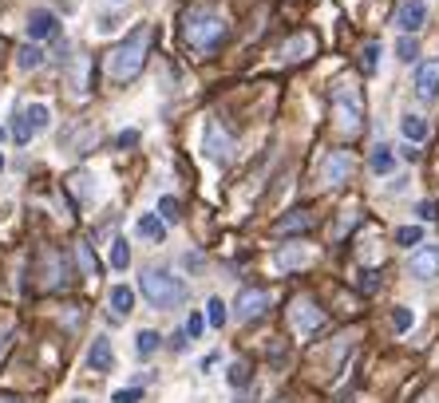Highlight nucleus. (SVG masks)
Listing matches in <instances>:
<instances>
[{
  "label": "nucleus",
  "instance_id": "21",
  "mask_svg": "<svg viewBox=\"0 0 439 403\" xmlns=\"http://www.w3.org/2000/svg\"><path fill=\"white\" fill-rule=\"evenodd\" d=\"M135 348H138V356H143V360H146V356H155V348H158V332L143 328V332H138V344H135Z\"/></svg>",
  "mask_w": 439,
  "mask_h": 403
},
{
  "label": "nucleus",
  "instance_id": "35",
  "mask_svg": "<svg viewBox=\"0 0 439 403\" xmlns=\"http://www.w3.org/2000/svg\"><path fill=\"white\" fill-rule=\"evenodd\" d=\"M186 340H190V336H186V328H178V332L171 336V348H174V352H182V348H186Z\"/></svg>",
  "mask_w": 439,
  "mask_h": 403
},
{
  "label": "nucleus",
  "instance_id": "33",
  "mask_svg": "<svg viewBox=\"0 0 439 403\" xmlns=\"http://www.w3.org/2000/svg\"><path fill=\"white\" fill-rule=\"evenodd\" d=\"M392 325H396V332H408V328H412V312L396 309V312H392Z\"/></svg>",
  "mask_w": 439,
  "mask_h": 403
},
{
  "label": "nucleus",
  "instance_id": "4",
  "mask_svg": "<svg viewBox=\"0 0 439 403\" xmlns=\"http://www.w3.org/2000/svg\"><path fill=\"white\" fill-rule=\"evenodd\" d=\"M333 119L340 123L345 135H360L364 131V103H360V91L353 83H336L333 91Z\"/></svg>",
  "mask_w": 439,
  "mask_h": 403
},
{
  "label": "nucleus",
  "instance_id": "29",
  "mask_svg": "<svg viewBox=\"0 0 439 403\" xmlns=\"http://www.w3.org/2000/svg\"><path fill=\"white\" fill-rule=\"evenodd\" d=\"M79 257H84L87 273H99V261H95V253H91V245H87V241H79Z\"/></svg>",
  "mask_w": 439,
  "mask_h": 403
},
{
  "label": "nucleus",
  "instance_id": "22",
  "mask_svg": "<svg viewBox=\"0 0 439 403\" xmlns=\"http://www.w3.org/2000/svg\"><path fill=\"white\" fill-rule=\"evenodd\" d=\"M44 63V52L36 48V44H28V48H20V68H28V71H36Z\"/></svg>",
  "mask_w": 439,
  "mask_h": 403
},
{
  "label": "nucleus",
  "instance_id": "25",
  "mask_svg": "<svg viewBox=\"0 0 439 403\" xmlns=\"http://www.w3.org/2000/svg\"><path fill=\"white\" fill-rule=\"evenodd\" d=\"M396 241L412 249V245H420V241H423V230H420V225H404V230H396Z\"/></svg>",
  "mask_w": 439,
  "mask_h": 403
},
{
  "label": "nucleus",
  "instance_id": "26",
  "mask_svg": "<svg viewBox=\"0 0 439 403\" xmlns=\"http://www.w3.org/2000/svg\"><path fill=\"white\" fill-rule=\"evenodd\" d=\"M206 320H210L214 328H222V325H226V305H222V297H214V300L206 305Z\"/></svg>",
  "mask_w": 439,
  "mask_h": 403
},
{
  "label": "nucleus",
  "instance_id": "38",
  "mask_svg": "<svg viewBox=\"0 0 439 403\" xmlns=\"http://www.w3.org/2000/svg\"><path fill=\"white\" fill-rule=\"evenodd\" d=\"M0 403H24V399H16V395H0Z\"/></svg>",
  "mask_w": 439,
  "mask_h": 403
},
{
  "label": "nucleus",
  "instance_id": "36",
  "mask_svg": "<svg viewBox=\"0 0 439 403\" xmlns=\"http://www.w3.org/2000/svg\"><path fill=\"white\" fill-rule=\"evenodd\" d=\"M138 143V131H123L119 135V146H135Z\"/></svg>",
  "mask_w": 439,
  "mask_h": 403
},
{
  "label": "nucleus",
  "instance_id": "15",
  "mask_svg": "<svg viewBox=\"0 0 439 403\" xmlns=\"http://www.w3.org/2000/svg\"><path fill=\"white\" fill-rule=\"evenodd\" d=\"M111 309H115V317H131V309H135V292H131L127 285H115L111 289Z\"/></svg>",
  "mask_w": 439,
  "mask_h": 403
},
{
  "label": "nucleus",
  "instance_id": "23",
  "mask_svg": "<svg viewBox=\"0 0 439 403\" xmlns=\"http://www.w3.org/2000/svg\"><path fill=\"white\" fill-rule=\"evenodd\" d=\"M131 265V249H127V241H115V245H111V269H127Z\"/></svg>",
  "mask_w": 439,
  "mask_h": 403
},
{
  "label": "nucleus",
  "instance_id": "3",
  "mask_svg": "<svg viewBox=\"0 0 439 403\" xmlns=\"http://www.w3.org/2000/svg\"><path fill=\"white\" fill-rule=\"evenodd\" d=\"M138 289H143L146 305L151 309H178L182 300H186V285H182V277L166 273V269H146L143 281H138Z\"/></svg>",
  "mask_w": 439,
  "mask_h": 403
},
{
  "label": "nucleus",
  "instance_id": "6",
  "mask_svg": "<svg viewBox=\"0 0 439 403\" xmlns=\"http://www.w3.org/2000/svg\"><path fill=\"white\" fill-rule=\"evenodd\" d=\"M289 317H293V328H297L301 336H313L321 325H325V312H321L309 297H297V300H293V312H289Z\"/></svg>",
  "mask_w": 439,
  "mask_h": 403
},
{
  "label": "nucleus",
  "instance_id": "34",
  "mask_svg": "<svg viewBox=\"0 0 439 403\" xmlns=\"http://www.w3.org/2000/svg\"><path fill=\"white\" fill-rule=\"evenodd\" d=\"M138 399H143V392H138V387H123V392H115L111 403H138Z\"/></svg>",
  "mask_w": 439,
  "mask_h": 403
},
{
  "label": "nucleus",
  "instance_id": "16",
  "mask_svg": "<svg viewBox=\"0 0 439 403\" xmlns=\"http://www.w3.org/2000/svg\"><path fill=\"white\" fill-rule=\"evenodd\" d=\"M309 225H313L309 210H293V218H281V222H277V233H301V230H309Z\"/></svg>",
  "mask_w": 439,
  "mask_h": 403
},
{
  "label": "nucleus",
  "instance_id": "31",
  "mask_svg": "<svg viewBox=\"0 0 439 403\" xmlns=\"http://www.w3.org/2000/svg\"><path fill=\"white\" fill-rule=\"evenodd\" d=\"M182 328H186V336L194 340V336H202V328H206V317H198V312H194V317H190Z\"/></svg>",
  "mask_w": 439,
  "mask_h": 403
},
{
  "label": "nucleus",
  "instance_id": "11",
  "mask_svg": "<svg viewBox=\"0 0 439 403\" xmlns=\"http://www.w3.org/2000/svg\"><path fill=\"white\" fill-rule=\"evenodd\" d=\"M415 95H420L423 103H431L439 95V60H428L415 68Z\"/></svg>",
  "mask_w": 439,
  "mask_h": 403
},
{
  "label": "nucleus",
  "instance_id": "5",
  "mask_svg": "<svg viewBox=\"0 0 439 403\" xmlns=\"http://www.w3.org/2000/svg\"><path fill=\"white\" fill-rule=\"evenodd\" d=\"M48 119H52V111L44 103L28 107L24 115L16 119V127H12V135H16V143H32V135H40V131H48Z\"/></svg>",
  "mask_w": 439,
  "mask_h": 403
},
{
  "label": "nucleus",
  "instance_id": "2",
  "mask_svg": "<svg viewBox=\"0 0 439 403\" xmlns=\"http://www.w3.org/2000/svg\"><path fill=\"white\" fill-rule=\"evenodd\" d=\"M151 40H155L151 24L135 28V32H131L127 40H123L111 56H107V76H111L115 83H127V79H135L138 71H143V63H146V52H151Z\"/></svg>",
  "mask_w": 439,
  "mask_h": 403
},
{
  "label": "nucleus",
  "instance_id": "9",
  "mask_svg": "<svg viewBox=\"0 0 439 403\" xmlns=\"http://www.w3.org/2000/svg\"><path fill=\"white\" fill-rule=\"evenodd\" d=\"M348 174H353V155H348V151H333V155L321 163V182H328V186H340Z\"/></svg>",
  "mask_w": 439,
  "mask_h": 403
},
{
  "label": "nucleus",
  "instance_id": "28",
  "mask_svg": "<svg viewBox=\"0 0 439 403\" xmlns=\"http://www.w3.org/2000/svg\"><path fill=\"white\" fill-rule=\"evenodd\" d=\"M376 56H380V44H368V48H364V56H360L364 76H372V71H376Z\"/></svg>",
  "mask_w": 439,
  "mask_h": 403
},
{
  "label": "nucleus",
  "instance_id": "14",
  "mask_svg": "<svg viewBox=\"0 0 439 403\" xmlns=\"http://www.w3.org/2000/svg\"><path fill=\"white\" fill-rule=\"evenodd\" d=\"M52 32H56V16L48 9H36L32 20H28V36H32V40H48Z\"/></svg>",
  "mask_w": 439,
  "mask_h": 403
},
{
  "label": "nucleus",
  "instance_id": "7",
  "mask_svg": "<svg viewBox=\"0 0 439 403\" xmlns=\"http://www.w3.org/2000/svg\"><path fill=\"white\" fill-rule=\"evenodd\" d=\"M269 309V292L266 289H241L233 300V317L238 320H258Z\"/></svg>",
  "mask_w": 439,
  "mask_h": 403
},
{
  "label": "nucleus",
  "instance_id": "17",
  "mask_svg": "<svg viewBox=\"0 0 439 403\" xmlns=\"http://www.w3.org/2000/svg\"><path fill=\"white\" fill-rule=\"evenodd\" d=\"M400 127H404L408 143H423V138H428V123H423L420 115H404V123H400Z\"/></svg>",
  "mask_w": 439,
  "mask_h": 403
},
{
  "label": "nucleus",
  "instance_id": "42",
  "mask_svg": "<svg viewBox=\"0 0 439 403\" xmlns=\"http://www.w3.org/2000/svg\"><path fill=\"white\" fill-rule=\"evenodd\" d=\"M0 170H4V155H0Z\"/></svg>",
  "mask_w": 439,
  "mask_h": 403
},
{
  "label": "nucleus",
  "instance_id": "37",
  "mask_svg": "<svg viewBox=\"0 0 439 403\" xmlns=\"http://www.w3.org/2000/svg\"><path fill=\"white\" fill-rule=\"evenodd\" d=\"M376 285H380V281H376V273H364V281H360V289H364V292H376Z\"/></svg>",
  "mask_w": 439,
  "mask_h": 403
},
{
  "label": "nucleus",
  "instance_id": "12",
  "mask_svg": "<svg viewBox=\"0 0 439 403\" xmlns=\"http://www.w3.org/2000/svg\"><path fill=\"white\" fill-rule=\"evenodd\" d=\"M412 277L415 281H431L439 273V245H423L420 253H412Z\"/></svg>",
  "mask_w": 439,
  "mask_h": 403
},
{
  "label": "nucleus",
  "instance_id": "8",
  "mask_svg": "<svg viewBox=\"0 0 439 403\" xmlns=\"http://www.w3.org/2000/svg\"><path fill=\"white\" fill-rule=\"evenodd\" d=\"M202 146H206V155L214 158V163H230L233 155V138L226 135L218 123H206V135H202Z\"/></svg>",
  "mask_w": 439,
  "mask_h": 403
},
{
  "label": "nucleus",
  "instance_id": "24",
  "mask_svg": "<svg viewBox=\"0 0 439 403\" xmlns=\"http://www.w3.org/2000/svg\"><path fill=\"white\" fill-rule=\"evenodd\" d=\"M396 56H400L404 63H415V56H420V44H415L412 36H404V40L396 44Z\"/></svg>",
  "mask_w": 439,
  "mask_h": 403
},
{
  "label": "nucleus",
  "instance_id": "1",
  "mask_svg": "<svg viewBox=\"0 0 439 403\" xmlns=\"http://www.w3.org/2000/svg\"><path fill=\"white\" fill-rule=\"evenodd\" d=\"M230 36V24L218 9H206V4H194L190 12H182V40H186L190 52L198 56H214L218 48Z\"/></svg>",
  "mask_w": 439,
  "mask_h": 403
},
{
  "label": "nucleus",
  "instance_id": "39",
  "mask_svg": "<svg viewBox=\"0 0 439 403\" xmlns=\"http://www.w3.org/2000/svg\"><path fill=\"white\" fill-rule=\"evenodd\" d=\"M4 344H9V336H4V332H0V356H4Z\"/></svg>",
  "mask_w": 439,
  "mask_h": 403
},
{
  "label": "nucleus",
  "instance_id": "40",
  "mask_svg": "<svg viewBox=\"0 0 439 403\" xmlns=\"http://www.w3.org/2000/svg\"><path fill=\"white\" fill-rule=\"evenodd\" d=\"M71 403H91V399H71Z\"/></svg>",
  "mask_w": 439,
  "mask_h": 403
},
{
  "label": "nucleus",
  "instance_id": "20",
  "mask_svg": "<svg viewBox=\"0 0 439 403\" xmlns=\"http://www.w3.org/2000/svg\"><path fill=\"white\" fill-rule=\"evenodd\" d=\"M305 52H313V40H309V36H297V40H289L281 48L285 60H305Z\"/></svg>",
  "mask_w": 439,
  "mask_h": 403
},
{
  "label": "nucleus",
  "instance_id": "41",
  "mask_svg": "<svg viewBox=\"0 0 439 403\" xmlns=\"http://www.w3.org/2000/svg\"><path fill=\"white\" fill-rule=\"evenodd\" d=\"M0 143H4V127H0Z\"/></svg>",
  "mask_w": 439,
  "mask_h": 403
},
{
  "label": "nucleus",
  "instance_id": "30",
  "mask_svg": "<svg viewBox=\"0 0 439 403\" xmlns=\"http://www.w3.org/2000/svg\"><path fill=\"white\" fill-rule=\"evenodd\" d=\"M230 384L233 387H246V384H250V368H246V364H233V368H230Z\"/></svg>",
  "mask_w": 439,
  "mask_h": 403
},
{
  "label": "nucleus",
  "instance_id": "19",
  "mask_svg": "<svg viewBox=\"0 0 439 403\" xmlns=\"http://www.w3.org/2000/svg\"><path fill=\"white\" fill-rule=\"evenodd\" d=\"M135 230H138V238H155V241H163V222H158V218L155 214H143V218H138V222H135Z\"/></svg>",
  "mask_w": 439,
  "mask_h": 403
},
{
  "label": "nucleus",
  "instance_id": "10",
  "mask_svg": "<svg viewBox=\"0 0 439 403\" xmlns=\"http://www.w3.org/2000/svg\"><path fill=\"white\" fill-rule=\"evenodd\" d=\"M423 24H428V4L423 0H404L396 12V28L400 32H420Z\"/></svg>",
  "mask_w": 439,
  "mask_h": 403
},
{
  "label": "nucleus",
  "instance_id": "13",
  "mask_svg": "<svg viewBox=\"0 0 439 403\" xmlns=\"http://www.w3.org/2000/svg\"><path fill=\"white\" fill-rule=\"evenodd\" d=\"M87 364H91V372H111L115 356H111V340L107 336H95L91 352H87Z\"/></svg>",
  "mask_w": 439,
  "mask_h": 403
},
{
  "label": "nucleus",
  "instance_id": "32",
  "mask_svg": "<svg viewBox=\"0 0 439 403\" xmlns=\"http://www.w3.org/2000/svg\"><path fill=\"white\" fill-rule=\"evenodd\" d=\"M415 214H420V222H435L439 206H435V202H420V206H415Z\"/></svg>",
  "mask_w": 439,
  "mask_h": 403
},
{
  "label": "nucleus",
  "instance_id": "27",
  "mask_svg": "<svg viewBox=\"0 0 439 403\" xmlns=\"http://www.w3.org/2000/svg\"><path fill=\"white\" fill-rule=\"evenodd\" d=\"M158 214H163V222H178V198H158Z\"/></svg>",
  "mask_w": 439,
  "mask_h": 403
},
{
  "label": "nucleus",
  "instance_id": "18",
  "mask_svg": "<svg viewBox=\"0 0 439 403\" xmlns=\"http://www.w3.org/2000/svg\"><path fill=\"white\" fill-rule=\"evenodd\" d=\"M368 166H372L376 174H388V170H392V166H396L392 146H376V151H372V158H368Z\"/></svg>",
  "mask_w": 439,
  "mask_h": 403
}]
</instances>
